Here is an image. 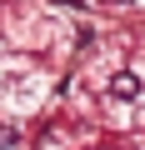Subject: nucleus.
<instances>
[{
    "mask_svg": "<svg viewBox=\"0 0 145 150\" xmlns=\"http://www.w3.org/2000/svg\"><path fill=\"white\" fill-rule=\"evenodd\" d=\"M45 70H35L30 60H0V115H30L45 105Z\"/></svg>",
    "mask_w": 145,
    "mask_h": 150,
    "instance_id": "1",
    "label": "nucleus"
},
{
    "mask_svg": "<svg viewBox=\"0 0 145 150\" xmlns=\"http://www.w3.org/2000/svg\"><path fill=\"white\" fill-rule=\"evenodd\" d=\"M0 150H20V130L15 125H0Z\"/></svg>",
    "mask_w": 145,
    "mask_h": 150,
    "instance_id": "2",
    "label": "nucleus"
},
{
    "mask_svg": "<svg viewBox=\"0 0 145 150\" xmlns=\"http://www.w3.org/2000/svg\"><path fill=\"white\" fill-rule=\"evenodd\" d=\"M100 5H110V10H135V5H145V0H100Z\"/></svg>",
    "mask_w": 145,
    "mask_h": 150,
    "instance_id": "3",
    "label": "nucleus"
}]
</instances>
